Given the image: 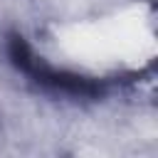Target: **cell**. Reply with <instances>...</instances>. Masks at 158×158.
<instances>
[{
    "instance_id": "6da1fadb",
    "label": "cell",
    "mask_w": 158,
    "mask_h": 158,
    "mask_svg": "<svg viewBox=\"0 0 158 158\" xmlns=\"http://www.w3.org/2000/svg\"><path fill=\"white\" fill-rule=\"evenodd\" d=\"M7 57L22 74H27L32 81H37L40 86H44L49 91H57L64 96H79V99H94V96H101V91H104V84L91 77H81L74 72L49 67L42 57H37L30 49V44L20 35L7 37Z\"/></svg>"
}]
</instances>
